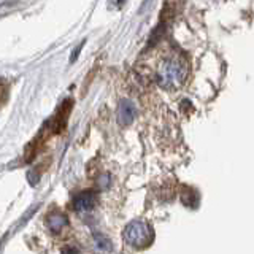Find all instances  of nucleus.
I'll return each mask as SVG.
<instances>
[{
    "mask_svg": "<svg viewBox=\"0 0 254 254\" xmlns=\"http://www.w3.org/2000/svg\"><path fill=\"white\" fill-rule=\"evenodd\" d=\"M95 250L99 253H110L111 251V242L108 238L102 237V235H95Z\"/></svg>",
    "mask_w": 254,
    "mask_h": 254,
    "instance_id": "6",
    "label": "nucleus"
},
{
    "mask_svg": "<svg viewBox=\"0 0 254 254\" xmlns=\"http://www.w3.org/2000/svg\"><path fill=\"white\" fill-rule=\"evenodd\" d=\"M146 76L164 91H177L186 83L189 73L188 59L177 48L159 46L140 61Z\"/></svg>",
    "mask_w": 254,
    "mask_h": 254,
    "instance_id": "1",
    "label": "nucleus"
},
{
    "mask_svg": "<svg viewBox=\"0 0 254 254\" xmlns=\"http://www.w3.org/2000/svg\"><path fill=\"white\" fill-rule=\"evenodd\" d=\"M135 116V107L132 105V102L129 100H123L119 103V110H118V121L121 126H129L132 123V119Z\"/></svg>",
    "mask_w": 254,
    "mask_h": 254,
    "instance_id": "4",
    "label": "nucleus"
},
{
    "mask_svg": "<svg viewBox=\"0 0 254 254\" xmlns=\"http://www.w3.org/2000/svg\"><path fill=\"white\" fill-rule=\"evenodd\" d=\"M95 202H97V194L94 190H83L75 197V210L87 211L92 208Z\"/></svg>",
    "mask_w": 254,
    "mask_h": 254,
    "instance_id": "3",
    "label": "nucleus"
},
{
    "mask_svg": "<svg viewBox=\"0 0 254 254\" xmlns=\"http://www.w3.org/2000/svg\"><path fill=\"white\" fill-rule=\"evenodd\" d=\"M2 87H3V86H2V81H0V102H3V100L6 99L5 95H2Z\"/></svg>",
    "mask_w": 254,
    "mask_h": 254,
    "instance_id": "8",
    "label": "nucleus"
},
{
    "mask_svg": "<svg viewBox=\"0 0 254 254\" xmlns=\"http://www.w3.org/2000/svg\"><path fill=\"white\" fill-rule=\"evenodd\" d=\"M64 254H78V251L75 248H65L64 250Z\"/></svg>",
    "mask_w": 254,
    "mask_h": 254,
    "instance_id": "7",
    "label": "nucleus"
},
{
    "mask_svg": "<svg viewBox=\"0 0 254 254\" xmlns=\"http://www.w3.org/2000/svg\"><path fill=\"white\" fill-rule=\"evenodd\" d=\"M48 227H50L53 232H59L64 227L67 226V216L64 213H51L46 219Z\"/></svg>",
    "mask_w": 254,
    "mask_h": 254,
    "instance_id": "5",
    "label": "nucleus"
},
{
    "mask_svg": "<svg viewBox=\"0 0 254 254\" xmlns=\"http://www.w3.org/2000/svg\"><path fill=\"white\" fill-rule=\"evenodd\" d=\"M124 240L126 243L132 246L135 250H145L153 243L154 232L145 221H132L130 224H127L124 230Z\"/></svg>",
    "mask_w": 254,
    "mask_h": 254,
    "instance_id": "2",
    "label": "nucleus"
}]
</instances>
